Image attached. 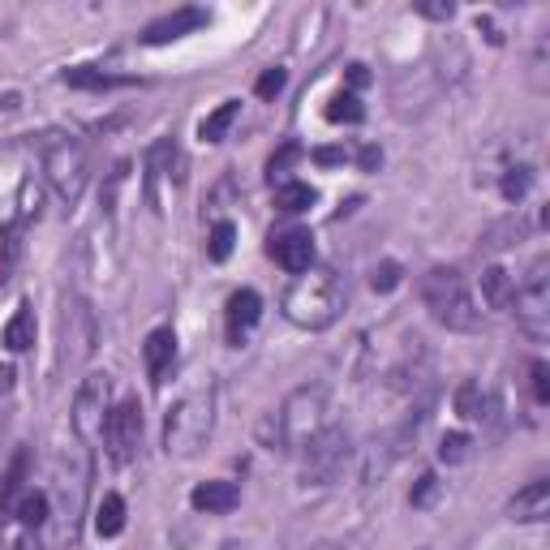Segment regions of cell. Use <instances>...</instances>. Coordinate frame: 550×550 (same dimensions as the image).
Segmentation results:
<instances>
[{
    "instance_id": "24",
    "label": "cell",
    "mask_w": 550,
    "mask_h": 550,
    "mask_svg": "<svg viewBox=\"0 0 550 550\" xmlns=\"http://www.w3.org/2000/svg\"><path fill=\"white\" fill-rule=\"evenodd\" d=\"M456 413L465 417V422H486V417H490V400L482 396V387H477V383H460Z\"/></svg>"
},
{
    "instance_id": "39",
    "label": "cell",
    "mask_w": 550,
    "mask_h": 550,
    "mask_svg": "<svg viewBox=\"0 0 550 550\" xmlns=\"http://www.w3.org/2000/svg\"><path fill=\"white\" fill-rule=\"evenodd\" d=\"M22 104V99L18 95H0V117H5V112H13V108H18Z\"/></svg>"
},
{
    "instance_id": "8",
    "label": "cell",
    "mask_w": 550,
    "mask_h": 550,
    "mask_svg": "<svg viewBox=\"0 0 550 550\" xmlns=\"http://www.w3.org/2000/svg\"><path fill=\"white\" fill-rule=\"evenodd\" d=\"M512 310L533 340H546V331H550V258L546 254L533 258L529 275L512 293Z\"/></svg>"
},
{
    "instance_id": "29",
    "label": "cell",
    "mask_w": 550,
    "mask_h": 550,
    "mask_svg": "<svg viewBox=\"0 0 550 550\" xmlns=\"http://www.w3.org/2000/svg\"><path fill=\"white\" fill-rule=\"evenodd\" d=\"M473 456V439L469 434H443V443H439V460L443 465H465V460Z\"/></svg>"
},
{
    "instance_id": "42",
    "label": "cell",
    "mask_w": 550,
    "mask_h": 550,
    "mask_svg": "<svg viewBox=\"0 0 550 550\" xmlns=\"http://www.w3.org/2000/svg\"><path fill=\"white\" fill-rule=\"evenodd\" d=\"M379 159H383V155H379V151H374V147H370L366 155H361V164H366V168H374V164H379Z\"/></svg>"
},
{
    "instance_id": "38",
    "label": "cell",
    "mask_w": 550,
    "mask_h": 550,
    "mask_svg": "<svg viewBox=\"0 0 550 550\" xmlns=\"http://www.w3.org/2000/svg\"><path fill=\"white\" fill-rule=\"evenodd\" d=\"M314 159H318V164H340V159H344V151H318Z\"/></svg>"
},
{
    "instance_id": "37",
    "label": "cell",
    "mask_w": 550,
    "mask_h": 550,
    "mask_svg": "<svg viewBox=\"0 0 550 550\" xmlns=\"http://www.w3.org/2000/svg\"><path fill=\"white\" fill-rule=\"evenodd\" d=\"M349 82H353V86H366V82H370L366 65H349Z\"/></svg>"
},
{
    "instance_id": "19",
    "label": "cell",
    "mask_w": 550,
    "mask_h": 550,
    "mask_svg": "<svg viewBox=\"0 0 550 550\" xmlns=\"http://www.w3.org/2000/svg\"><path fill=\"white\" fill-rule=\"evenodd\" d=\"M512 293H516V284H512V275L503 267H486L482 271V297H486L490 310H512Z\"/></svg>"
},
{
    "instance_id": "31",
    "label": "cell",
    "mask_w": 550,
    "mask_h": 550,
    "mask_svg": "<svg viewBox=\"0 0 550 550\" xmlns=\"http://www.w3.org/2000/svg\"><path fill=\"white\" fill-rule=\"evenodd\" d=\"M400 263H379V267H374L370 271V284H374V293H392V288L400 284Z\"/></svg>"
},
{
    "instance_id": "30",
    "label": "cell",
    "mask_w": 550,
    "mask_h": 550,
    "mask_svg": "<svg viewBox=\"0 0 550 550\" xmlns=\"http://www.w3.org/2000/svg\"><path fill=\"white\" fill-rule=\"evenodd\" d=\"M529 185H533V168H508V172H503V198H508V202L525 198Z\"/></svg>"
},
{
    "instance_id": "35",
    "label": "cell",
    "mask_w": 550,
    "mask_h": 550,
    "mask_svg": "<svg viewBox=\"0 0 550 550\" xmlns=\"http://www.w3.org/2000/svg\"><path fill=\"white\" fill-rule=\"evenodd\" d=\"M284 82H288V74H284V69H267V74L258 78V86H254V91H258V99H275V95L284 91Z\"/></svg>"
},
{
    "instance_id": "18",
    "label": "cell",
    "mask_w": 550,
    "mask_h": 550,
    "mask_svg": "<svg viewBox=\"0 0 550 550\" xmlns=\"http://www.w3.org/2000/svg\"><path fill=\"white\" fill-rule=\"evenodd\" d=\"M121 529H125V499L117 490H108L95 508V533L99 538H121Z\"/></svg>"
},
{
    "instance_id": "28",
    "label": "cell",
    "mask_w": 550,
    "mask_h": 550,
    "mask_svg": "<svg viewBox=\"0 0 550 550\" xmlns=\"http://www.w3.org/2000/svg\"><path fill=\"white\" fill-rule=\"evenodd\" d=\"M13 516H18L26 529H39L43 520H48V495H39V490L22 495V499H18V512H13Z\"/></svg>"
},
{
    "instance_id": "6",
    "label": "cell",
    "mask_w": 550,
    "mask_h": 550,
    "mask_svg": "<svg viewBox=\"0 0 550 550\" xmlns=\"http://www.w3.org/2000/svg\"><path fill=\"white\" fill-rule=\"evenodd\" d=\"M353 460V434L344 426H327L301 447V486L327 490L336 486Z\"/></svg>"
},
{
    "instance_id": "17",
    "label": "cell",
    "mask_w": 550,
    "mask_h": 550,
    "mask_svg": "<svg viewBox=\"0 0 550 550\" xmlns=\"http://www.w3.org/2000/svg\"><path fill=\"white\" fill-rule=\"evenodd\" d=\"M26 469H31V456L18 452L13 456V465L5 473V482H0V520H9L18 512V499H22V486H26Z\"/></svg>"
},
{
    "instance_id": "36",
    "label": "cell",
    "mask_w": 550,
    "mask_h": 550,
    "mask_svg": "<svg viewBox=\"0 0 550 550\" xmlns=\"http://www.w3.org/2000/svg\"><path fill=\"white\" fill-rule=\"evenodd\" d=\"M297 155H301V151L293 147V142H288V147H284V151H280V155H275V159H271V164H267V168H271V181H275V172H284V168H288V164H293V159H297Z\"/></svg>"
},
{
    "instance_id": "32",
    "label": "cell",
    "mask_w": 550,
    "mask_h": 550,
    "mask_svg": "<svg viewBox=\"0 0 550 550\" xmlns=\"http://www.w3.org/2000/svg\"><path fill=\"white\" fill-rule=\"evenodd\" d=\"M434 495H439V477L422 473V477H417V486H413V495H409V503H413V508H430Z\"/></svg>"
},
{
    "instance_id": "4",
    "label": "cell",
    "mask_w": 550,
    "mask_h": 550,
    "mask_svg": "<svg viewBox=\"0 0 550 550\" xmlns=\"http://www.w3.org/2000/svg\"><path fill=\"white\" fill-rule=\"evenodd\" d=\"M422 301L434 314V323H443L447 331H477L482 327V310L473 301L469 280L456 267H434L422 275Z\"/></svg>"
},
{
    "instance_id": "3",
    "label": "cell",
    "mask_w": 550,
    "mask_h": 550,
    "mask_svg": "<svg viewBox=\"0 0 550 550\" xmlns=\"http://www.w3.org/2000/svg\"><path fill=\"white\" fill-rule=\"evenodd\" d=\"M215 430V392L211 383L198 387V392L181 396L164 417V452L177 460H194L202 447H207Z\"/></svg>"
},
{
    "instance_id": "22",
    "label": "cell",
    "mask_w": 550,
    "mask_h": 550,
    "mask_svg": "<svg viewBox=\"0 0 550 550\" xmlns=\"http://www.w3.org/2000/svg\"><path fill=\"white\" fill-rule=\"evenodd\" d=\"M314 202H318V194L306 181H284L280 190H275V207H280L284 215H301V211H310Z\"/></svg>"
},
{
    "instance_id": "13",
    "label": "cell",
    "mask_w": 550,
    "mask_h": 550,
    "mask_svg": "<svg viewBox=\"0 0 550 550\" xmlns=\"http://www.w3.org/2000/svg\"><path fill=\"white\" fill-rule=\"evenodd\" d=\"M267 254H271L284 271L301 275V271H310V263H314V237L306 233V228H288V233H275V237H271Z\"/></svg>"
},
{
    "instance_id": "34",
    "label": "cell",
    "mask_w": 550,
    "mask_h": 550,
    "mask_svg": "<svg viewBox=\"0 0 550 550\" xmlns=\"http://www.w3.org/2000/svg\"><path fill=\"white\" fill-rule=\"evenodd\" d=\"M417 13H422V18H430V22H452V18H456V5H452V0H422V5H417Z\"/></svg>"
},
{
    "instance_id": "12",
    "label": "cell",
    "mask_w": 550,
    "mask_h": 550,
    "mask_svg": "<svg viewBox=\"0 0 550 550\" xmlns=\"http://www.w3.org/2000/svg\"><path fill=\"white\" fill-rule=\"evenodd\" d=\"M258 318H263V297L254 293V288H241V293L228 297V310H224V327H228V344H241L250 340V331L258 327Z\"/></svg>"
},
{
    "instance_id": "10",
    "label": "cell",
    "mask_w": 550,
    "mask_h": 550,
    "mask_svg": "<svg viewBox=\"0 0 550 550\" xmlns=\"http://www.w3.org/2000/svg\"><path fill=\"white\" fill-rule=\"evenodd\" d=\"M112 409V379L108 374H91V379H82L78 396H74V434L82 443H99V434H104V417Z\"/></svg>"
},
{
    "instance_id": "2",
    "label": "cell",
    "mask_w": 550,
    "mask_h": 550,
    "mask_svg": "<svg viewBox=\"0 0 550 550\" xmlns=\"http://www.w3.org/2000/svg\"><path fill=\"white\" fill-rule=\"evenodd\" d=\"M344 314V284L336 271L327 267H310L301 271L284 293V318L306 331H323Z\"/></svg>"
},
{
    "instance_id": "40",
    "label": "cell",
    "mask_w": 550,
    "mask_h": 550,
    "mask_svg": "<svg viewBox=\"0 0 550 550\" xmlns=\"http://www.w3.org/2000/svg\"><path fill=\"white\" fill-rule=\"evenodd\" d=\"M13 550H43V546H39V538H35V533H26V538H22L18 546H13Z\"/></svg>"
},
{
    "instance_id": "16",
    "label": "cell",
    "mask_w": 550,
    "mask_h": 550,
    "mask_svg": "<svg viewBox=\"0 0 550 550\" xmlns=\"http://www.w3.org/2000/svg\"><path fill=\"white\" fill-rule=\"evenodd\" d=\"M190 503L207 516H228L241 503V490H237V482H198Z\"/></svg>"
},
{
    "instance_id": "1",
    "label": "cell",
    "mask_w": 550,
    "mask_h": 550,
    "mask_svg": "<svg viewBox=\"0 0 550 550\" xmlns=\"http://www.w3.org/2000/svg\"><path fill=\"white\" fill-rule=\"evenodd\" d=\"M331 426V392L323 383H306V387H293L280 409H271L258 426V443L267 452H301L318 430Z\"/></svg>"
},
{
    "instance_id": "9",
    "label": "cell",
    "mask_w": 550,
    "mask_h": 550,
    "mask_svg": "<svg viewBox=\"0 0 550 550\" xmlns=\"http://www.w3.org/2000/svg\"><path fill=\"white\" fill-rule=\"evenodd\" d=\"M104 452H108V460L112 465H134V456H138V447H142V404L134 400V396H125V400H117L108 409V417H104Z\"/></svg>"
},
{
    "instance_id": "11",
    "label": "cell",
    "mask_w": 550,
    "mask_h": 550,
    "mask_svg": "<svg viewBox=\"0 0 550 550\" xmlns=\"http://www.w3.org/2000/svg\"><path fill=\"white\" fill-rule=\"evenodd\" d=\"M211 22V13L207 9H194V5H185V9H172L164 13V18H155L147 31H142V43H151V48H159V43H172V39H181V35H194L202 31V26Z\"/></svg>"
},
{
    "instance_id": "41",
    "label": "cell",
    "mask_w": 550,
    "mask_h": 550,
    "mask_svg": "<svg viewBox=\"0 0 550 550\" xmlns=\"http://www.w3.org/2000/svg\"><path fill=\"white\" fill-rule=\"evenodd\" d=\"M9 387H13V370L5 366V370H0V392H9Z\"/></svg>"
},
{
    "instance_id": "21",
    "label": "cell",
    "mask_w": 550,
    "mask_h": 550,
    "mask_svg": "<svg viewBox=\"0 0 550 550\" xmlns=\"http://www.w3.org/2000/svg\"><path fill=\"white\" fill-rule=\"evenodd\" d=\"M31 344H35V310L22 306V310L5 323V349H9V353H26Z\"/></svg>"
},
{
    "instance_id": "33",
    "label": "cell",
    "mask_w": 550,
    "mask_h": 550,
    "mask_svg": "<svg viewBox=\"0 0 550 550\" xmlns=\"http://www.w3.org/2000/svg\"><path fill=\"white\" fill-rule=\"evenodd\" d=\"M529 379H533V400L546 404V400H550V366H546V361H533V366H529Z\"/></svg>"
},
{
    "instance_id": "7",
    "label": "cell",
    "mask_w": 550,
    "mask_h": 550,
    "mask_svg": "<svg viewBox=\"0 0 550 550\" xmlns=\"http://www.w3.org/2000/svg\"><path fill=\"white\" fill-rule=\"evenodd\" d=\"M99 349V318L91 301L69 293L61 297V361L69 370H82Z\"/></svg>"
},
{
    "instance_id": "23",
    "label": "cell",
    "mask_w": 550,
    "mask_h": 550,
    "mask_svg": "<svg viewBox=\"0 0 550 550\" xmlns=\"http://www.w3.org/2000/svg\"><path fill=\"white\" fill-rule=\"evenodd\" d=\"M237 117H241V104H237V99H228V104H220V108H215L207 121H202V129H198L202 142H224V138H228V129H233V121H237Z\"/></svg>"
},
{
    "instance_id": "25",
    "label": "cell",
    "mask_w": 550,
    "mask_h": 550,
    "mask_svg": "<svg viewBox=\"0 0 550 550\" xmlns=\"http://www.w3.org/2000/svg\"><path fill=\"white\" fill-rule=\"evenodd\" d=\"M65 86H74V91H112V86H121L125 78H112V74H99V69H86V65H78V69H65V78H61Z\"/></svg>"
},
{
    "instance_id": "27",
    "label": "cell",
    "mask_w": 550,
    "mask_h": 550,
    "mask_svg": "<svg viewBox=\"0 0 550 550\" xmlns=\"http://www.w3.org/2000/svg\"><path fill=\"white\" fill-rule=\"evenodd\" d=\"M233 245H237V224L220 220L211 228V237H207V258H211V263H224V258L233 254Z\"/></svg>"
},
{
    "instance_id": "14",
    "label": "cell",
    "mask_w": 550,
    "mask_h": 550,
    "mask_svg": "<svg viewBox=\"0 0 550 550\" xmlns=\"http://www.w3.org/2000/svg\"><path fill=\"white\" fill-rule=\"evenodd\" d=\"M142 361H147V374L151 383H168L172 374V361H177V336H172V327H155L147 344H142Z\"/></svg>"
},
{
    "instance_id": "15",
    "label": "cell",
    "mask_w": 550,
    "mask_h": 550,
    "mask_svg": "<svg viewBox=\"0 0 550 550\" xmlns=\"http://www.w3.org/2000/svg\"><path fill=\"white\" fill-rule=\"evenodd\" d=\"M508 516L520 520V525H533V520L550 516V482H546V477L529 482L525 490H516V499L508 503Z\"/></svg>"
},
{
    "instance_id": "26",
    "label": "cell",
    "mask_w": 550,
    "mask_h": 550,
    "mask_svg": "<svg viewBox=\"0 0 550 550\" xmlns=\"http://www.w3.org/2000/svg\"><path fill=\"white\" fill-rule=\"evenodd\" d=\"M327 121H336V125H361V121H366V108H361V99H357L353 91H340V95L327 104Z\"/></svg>"
},
{
    "instance_id": "20",
    "label": "cell",
    "mask_w": 550,
    "mask_h": 550,
    "mask_svg": "<svg viewBox=\"0 0 550 550\" xmlns=\"http://www.w3.org/2000/svg\"><path fill=\"white\" fill-rule=\"evenodd\" d=\"M525 233H529V224L520 220V215H508V220L490 224L486 233H482V250H486V254H499V250H508V245H516Z\"/></svg>"
},
{
    "instance_id": "5",
    "label": "cell",
    "mask_w": 550,
    "mask_h": 550,
    "mask_svg": "<svg viewBox=\"0 0 550 550\" xmlns=\"http://www.w3.org/2000/svg\"><path fill=\"white\" fill-rule=\"evenodd\" d=\"M43 177H48L52 194L61 198L65 207H78L86 181H91V159H86V147L74 134L43 138Z\"/></svg>"
}]
</instances>
